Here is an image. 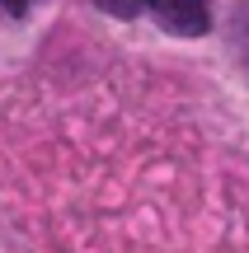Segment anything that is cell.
Here are the masks:
<instances>
[{
    "instance_id": "2",
    "label": "cell",
    "mask_w": 249,
    "mask_h": 253,
    "mask_svg": "<svg viewBox=\"0 0 249 253\" xmlns=\"http://www.w3.org/2000/svg\"><path fill=\"white\" fill-rule=\"evenodd\" d=\"M28 5H33V0H0L5 14H28Z\"/></svg>"
},
{
    "instance_id": "1",
    "label": "cell",
    "mask_w": 249,
    "mask_h": 253,
    "mask_svg": "<svg viewBox=\"0 0 249 253\" xmlns=\"http://www.w3.org/2000/svg\"><path fill=\"white\" fill-rule=\"evenodd\" d=\"M113 19H155L174 38H202L212 28V0H94Z\"/></svg>"
}]
</instances>
